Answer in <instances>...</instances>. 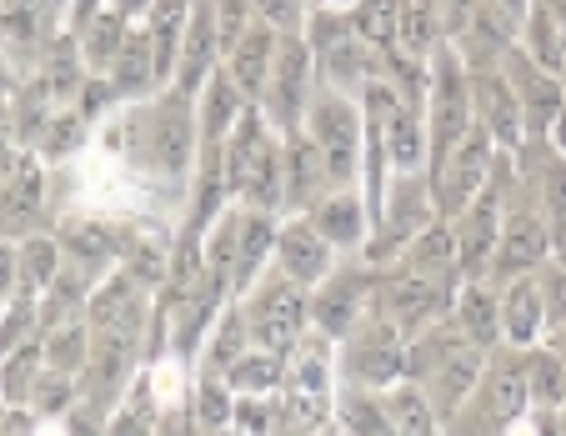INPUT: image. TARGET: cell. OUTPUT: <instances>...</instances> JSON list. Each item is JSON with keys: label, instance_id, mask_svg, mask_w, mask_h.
<instances>
[{"label": "cell", "instance_id": "cell-1", "mask_svg": "<svg viewBox=\"0 0 566 436\" xmlns=\"http://www.w3.org/2000/svg\"><path fill=\"white\" fill-rule=\"evenodd\" d=\"M486 356L492 352H481L457 321L441 316V321L421 326L417 336L407 341V382L427 396L431 412H437L441 426H447L451 416L471 402L481 372H486Z\"/></svg>", "mask_w": 566, "mask_h": 436}, {"label": "cell", "instance_id": "cell-2", "mask_svg": "<svg viewBox=\"0 0 566 436\" xmlns=\"http://www.w3.org/2000/svg\"><path fill=\"white\" fill-rule=\"evenodd\" d=\"M126 146L140 166L160 176H186L201 150V126H196V101L181 91H166L150 106H136L126 116Z\"/></svg>", "mask_w": 566, "mask_h": 436}, {"label": "cell", "instance_id": "cell-3", "mask_svg": "<svg viewBox=\"0 0 566 436\" xmlns=\"http://www.w3.org/2000/svg\"><path fill=\"white\" fill-rule=\"evenodd\" d=\"M221 146L235 201L251 206V211L281 216V131L261 116V106H247V116L235 121V131Z\"/></svg>", "mask_w": 566, "mask_h": 436}, {"label": "cell", "instance_id": "cell-4", "mask_svg": "<svg viewBox=\"0 0 566 436\" xmlns=\"http://www.w3.org/2000/svg\"><path fill=\"white\" fill-rule=\"evenodd\" d=\"M301 131H306V141L321 150L326 176H332L336 191H342V186H356V176H361V150H366L361 101L346 96V91H332V85H316Z\"/></svg>", "mask_w": 566, "mask_h": 436}, {"label": "cell", "instance_id": "cell-5", "mask_svg": "<svg viewBox=\"0 0 566 436\" xmlns=\"http://www.w3.org/2000/svg\"><path fill=\"white\" fill-rule=\"evenodd\" d=\"M241 311H247V326H251V341L261 352H276V356H291L306 341L311 331V291L296 287L291 277H281L276 267L247 291Z\"/></svg>", "mask_w": 566, "mask_h": 436}, {"label": "cell", "instance_id": "cell-6", "mask_svg": "<svg viewBox=\"0 0 566 436\" xmlns=\"http://www.w3.org/2000/svg\"><path fill=\"white\" fill-rule=\"evenodd\" d=\"M336 376L342 386H371V392L396 386L407 376V336L371 307L336 341Z\"/></svg>", "mask_w": 566, "mask_h": 436}, {"label": "cell", "instance_id": "cell-7", "mask_svg": "<svg viewBox=\"0 0 566 436\" xmlns=\"http://www.w3.org/2000/svg\"><path fill=\"white\" fill-rule=\"evenodd\" d=\"M316 55H311L306 35L301 31H286L276 41V61H271V75H266V91H261V116L271 121V126L281 131V136H291V131H301V121H306V106L311 96H316Z\"/></svg>", "mask_w": 566, "mask_h": 436}, {"label": "cell", "instance_id": "cell-8", "mask_svg": "<svg viewBox=\"0 0 566 436\" xmlns=\"http://www.w3.org/2000/svg\"><path fill=\"white\" fill-rule=\"evenodd\" d=\"M552 236H556L552 221H546L542 206L532 201V191L522 196V176H516V191L502 211V236H496V256H492L486 281L506 287V281H516V277H532L546 256H552Z\"/></svg>", "mask_w": 566, "mask_h": 436}, {"label": "cell", "instance_id": "cell-9", "mask_svg": "<svg viewBox=\"0 0 566 436\" xmlns=\"http://www.w3.org/2000/svg\"><path fill=\"white\" fill-rule=\"evenodd\" d=\"M376 271L381 267H371V261H336L326 281L311 287V331H321L326 341H342L371 311Z\"/></svg>", "mask_w": 566, "mask_h": 436}, {"label": "cell", "instance_id": "cell-10", "mask_svg": "<svg viewBox=\"0 0 566 436\" xmlns=\"http://www.w3.org/2000/svg\"><path fill=\"white\" fill-rule=\"evenodd\" d=\"M451 297H457L451 287H437V281L417 277L411 267L391 261V267L376 271V301H371V307L381 311V316L411 341L421 326H431V321L451 316Z\"/></svg>", "mask_w": 566, "mask_h": 436}, {"label": "cell", "instance_id": "cell-11", "mask_svg": "<svg viewBox=\"0 0 566 436\" xmlns=\"http://www.w3.org/2000/svg\"><path fill=\"white\" fill-rule=\"evenodd\" d=\"M496 71L506 75V85H512L516 106H522L526 141H546V136H552L556 111H562L566 81H562L556 71H546L542 61H532V55H526L522 45H506L502 61H496Z\"/></svg>", "mask_w": 566, "mask_h": 436}, {"label": "cell", "instance_id": "cell-12", "mask_svg": "<svg viewBox=\"0 0 566 436\" xmlns=\"http://www.w3.org/2000/svg\"><path fill=\"white\" fill-rule=\"evenodd\" d=\"M35 231H45V170L35 156H21L0 176V236L25 241Z\"/></svg>", "mask_w": 566, "mask_h": 436}, {"label": "cell", "instance_id": "cell-13", "mask_svg": "<svg viewBox=\"0 0 566 436\" xmlns=\"http://www.w3.org/2000/svg\"><path fill=\"white\" fill-rule=\"evenodd\" d=\"M271 267H276L281 277H291L296 287L311 291L316 281H326V271L336 267V246L316 231L311 216H286L281 231H276V261H271Z\"/></svg>", "mask_w": 566, "mask_h": 436}, {"label": "cell", "instance_id": "cell-14", "mask_svg": "<svg viewBox=\"0 0 566 436\" xmlns=\"http://www.w3.org/2000/svg\"><path fill=\"white\" fill-rule=\"evenodd\" d=\"M471 111H476V126H486V136L496 141V150H516L526 141L522 106L496 65H471Z\"/></svg>", "mask_w": 566, "mask_h": 436}, {"label": "cell", "instance_id": "cell-15", "mask_svg": "<svg viewBox=\"0 0 566 436\" xmlns=\"http://www.w3.org/2000/svg\"><path fill=\"white\" fill-rule=\"evenodd\" d=\"M326 191H336V186H332V176H326L321 150L306 141V131L281 136V211L306 216Z\"/></svg>", "mask_w": 566, "mask_h": 436}, {"label": "cell", "instance_id": "cell-16", "mask_svg": "<svg viewBox=\"0 0 566 436\" xmlns=\"http://www.w3.org/2000/svg\"><path fill=\"white\" fill-rule=\"evenodd\" d=\"M306 216L316 221V231L336 246V256H352V251H361V246H366L371 206H366V196L356 191V186H342V191H326L316 206H311Z\"/></svg>", "mask_w": 566, "mask_h": 436}, {"label": "cell", "instance_id": "cell-17", "mask_svg": "<svg viewBox=\"0 0 566 436\" xmlns=\"http://www.w3.org/2000/svg\"><path fill=\"white\" fill-rule=\"evenodd\" d=\"M451 321L476 341L481 352H496L502 346V287L486 277L461 281L457 297H451Z\"/></svg>", "mask_w": 566, "mask_h": 436}, {"label": "cell", "instance_id": "cell-18", "mask_svg": "<svg viewBox=\"0 0 566 436\" xmlns=\"http://www.w3.org/2000/svg\"><path fill=\"white\" fill-rule=\"evenodd\" d=\"M401 267H411L417 277H427V281H437V287H451L457 291L461 281H467V271H461V246H457V226L451 221H431L427 231L417 236V241L407 246V251L396 256Z\"/></svg>", "mask_w": 566, "mask_h": 436}, {"label": "cell", "instance_id": "cell-19", "mask_svg": "<svg viewBox=\"0 0 566 436\" xmlns=\"http://www.w3.org/2000/svg\"><path fill=\"white\" fill-rule=\"evenodd\" d=\"M276 41H281V31H271V25H261V21H251V31L241 35V41L231 45V51L221 55V71L235 81V91L256 106L261 101V91H266V75H271V61H276Z\"/></svg>", "mask_w": 566, "mask_h": 436}, {"label": "cell", "instance_id": "cell-20", "mask_svg": "<svg viewBox=\"0 0 566 436\" xmlns=\"http://www.w3.org/2000/svg\"><path fill=\"white\" fill-rule=\"evenodd\" d=\"M276 231H281V216L276 211H241V241H235V281L231 291L235 297H247L261 277L271 271L276 261Z\"/></svg>", "mask_w": 566, "mask_h": 436}, {"label": "cell", "instance_id": "cell-21", "mask_svg": "<svg viewBox=\"0 0 566 436\" xmlns=\"http://www.w3.org/2000/svg\"><path fill=\"white\" fill-rule=\"evenodd\" d=\"M546 307H542V291H536V277H516L502 287V346H542L546 341Z\"/></svg>", "mask_w": 566, "mask_h": 436}, {"label": "cell", "instance_id": "cell-22", "mask_svg": "<svg viewBox=\"0 0 566 436\" xmlns=\"http://www.w3.org/2000/svg\"><path fill=\"white\" fill-rule=\"evenodd\" d=\"M186 21H191V0H150V11H146V35H150V55H156V75H160V85H171V81H176V61H181Z\"/></svg>", "mask_w": 566, "mask_h": 436}, {"label": "cell", "instance_id": "cell-23", "mask_svg": "<svg viewBox=\"0 0 566 436\" xmlns=\"http://www.w3.org/2000/svg\"><path fill=\"white\" fill-rule=\"evenodd\" d=\"M106 81H111V91H116V101H140V96H150V91L160 85L146 25H130V35H126V45H120V55L111 61Z\"/></svg>", "mask_w": 566, "mask_h": 436}, {"label": "cell", "instance_id": "cell-24", "mask_svg": "<svg viewBox=\"0 0 566 436\" xmlns=\"http://www.w3.org/2000/svg\"><path fill=\"white\" fill-rule=\"evenodd\" d=\"M251 346H256V341H251L247 311H241V301H231V307L216 316L211 336H206V352H201V362H196V376H221V382H226V372H231V366L241 362Z\"/></svg>", "mask_w": 566, "mask_h": 436}, {"label": "cell", "instance_id": "cell-25", "mask_svg": "<svg viewBox=\"0 0 566 436\" xmlns=\"http://www.w3.org/2000/svg\"><path fill=\"white\" fill-rule=\"evenodd\" d=\"M251 101L235 91V81L226 71H216L211 81L196 91V126H201V141H226L235 131V121L247 116Z\"/></svg>", "mask_w": 566, "mask_h": 436}, {"label": "cell", "instance_id": "cell-26", "mask_svg": "<svg viewBox=\"0 0 566 436\" xmlns=\"http://www.w3.org/2000/svg\"><path fill=\"white\" fill-rule=\"evenodd\" d=\"M332 426L342 436H396L391 416H386V396L371 392V386H342L336 392Z\"/></svg>", "mask_w": 566, "mask_h": 436}, {"label": "cell", "instance_id": "cell-27", "mask_svg": "<svg viewBox=\"0 0 566 436\" xmlns=\"http://www.w3.org/2000/svg\"><path fill=\"white\" fill-rule=\"evenodd\" d=\"M81 81H91L81 41L75 35H55L41 51V85L51 91V101H71V96H81Z\"/></svg>", "mask_w": 566, "mask_h": 436}, {"label": "cell", "instance_id": "cell-28", "mask_svg": "<svg viewBox=\"0 0 566 436\" xmlns=\"http://www.w3.org/2000/svg\"><path fill=\"white\" fill-rule=\"evenodd\" d=\"M15 251H21V297L41 301L45 291H51V281L65 271L61 236L35 231V236H25V241H15Z\"/></svg>", "mask_w": 566, "mask_h": 436}, {"label": "cell", "instance_id": "cell-29", "mask_svg": "<svg viewBox=\"0 0 566 436\" xmlns=\"http://www.w3.org/2000/svg\"><path fill=\"white\" fill-rule=\"evenodd\" d=\"M526 396H532L536 412H556L566 402V356L552 341L526 346Z\"/></svg>", "mask_w": 566, "mask_h": 436}, {"label": "cell", "instance_id": "cell-30", "mask_svg": "<svg viewBox=\"0 0 566 436\" xmlns=\"http://www.w3.org/2000/svg\"><path fill=\"white\" fill-rule=\"evenodd\" d=\"M160 406H166V402L156 396V382H150V372H140V382L126 392V402L111 412L106 436H156Z\"/></svg>", "mask_w": 566, "mask_h": 436}, {"label": "cell", "instance_id": "cell-31", "mask_svg": "<svg viewBox=\"0 0 566 436\" xmlns=\"http://www.w3.org/2000/svg\"><path fill=\"white\" fill-rule=\"evenodd\" d=\"M381 396H386V416H391L396 436H441V416L431 412V402L407 382V376L396 386H386Z\"/></svg>", "mask_w": 566, "mask_h": 436}, {"label": "cell", "instance_id": "cell-32", "mask_svg": "<svg viewBox=\"0 0 566 436\" xmlns=\"http://www.w3.org/2000/svg\"><path fill=\"white\" fill-rule=\"evenodd\" d=\"M186 406H191V422L201 436L231 432V422H235V392L221 382V376H196Z\"/></svg>", "mask_w": 566, "mask_h": 436}, {"label": "cell", "instance_id": "cell-33", "mask_svg": "<svg viewBox=\"0 0 566 436\" xmlns=\"http://www.w3.org/2000/svg\"><path fill=\"white\" fill-rule=\"evenodd\" d=\"M226 386H231L235 396H276L281 386H286V356L251 346V352L226 372Z\"/></svg>", "mask_w": 566, "mask_h": 436}, {"label": "cell", "instance_id": "cell-34", "mask_svg": "<svg viewBox=\"0 0 566 436\" xmlns=\"http://www.w3.org/2000/svg\"><path fill=\"white\" fill-rule=\"evenodd\" d=\"M41 372H45L41 336L25 341L21 352L0 356V402H6V406H25V412H31V392H35V382H41Z\"/></svg>", "mask_w": 566, "mask_h": 436}, {"label": "cell", "instance_id": "cell-35", "mask_svg": "<svg viewBox=\"0 0 566 436\" xmlns=\"http://www.w3.org/2000/svg\"><path fill=\"white\" fill-rule=\"evenodd\" d=\"M41 352H45V366L51 372H71L81 376L86 372V356H91V321H65V326H51L41 331Z\"/></svg>", "mask_w": 566, "mask_h": 436}, {"label": "cell", "instance_id": "cell-36", "mask_svg": "<svg viewBox=\"0 0 566 436\" xmlns=\"http://www.w3.org/2000/svg\"><path fill=\"white\" fill-rule=\"evenodd\" d=\"M75 402H81V376L51 372V366H45L41 382H35V392H31V412L41 416V422H65Z\"/></svg>", "mask_w": 566, "mask_h": 436}, {"label": "cell", "instance_id": "cell-37", "mask_svg": "<svg viewBox=\"0 0 566 436\" xmlns=\"http://www.w3.org/2000/svg\"><path fill=\"white\" fill-rule=\"evenodd\" d=\"M41 336V307H35V297H15L6 301V311H0V356L21 352L25 341Z\"/></svg>", "mask_w": 566, "mask_h": 436}, {"label": "cell", "instance_id": "cell-38", "mask_svg": "<svg viewBox=\"0 0 566 436\" xmlns=\"http://www.w3.org/2000/svg\"><path fill=\"white\" fill-rule=\"evenodd\" d=\"M532 277H536V291H542L546 326H552V331H556V326H566V267L546 256V261L532 271ZM552 331H546V336H552Z\"/></svg>", "mask_w": 566, "mask_h": 436}, {"label": "cell", "instance_id": "cell-39", "mask_svg": "<svg viewBox=\"0 0 566 436\" xmlns=\"http://www.w3.org/2000/svg\"><path fill=\"white\" fill-rule=\"evenodd\" d=\"M251 15H256L261 25H271V31H301L306 25V0H251Z\"/></svg>", "mask_w": 566, "mask_h": 436}, {"label": "cell", "instance_id": "cell-40", "mask_svg": "<svg viewBox=\"0 0 566 436\" xmlns=\"http://www.w3.org/2000/svg\"><path fill=\"white\" fill-rule=\"evenodd\" d=\"M15 297H21V251H15V241L0 236V301Z\"/></svg>", "mask_w": 566, "mask_h": 436}, {"label": "cell", "instance_id": "cell-41", "mask_svg": "<svg viewBox=\"0 0 566 436\" xmlns=\"http://www.w3.org/2000/svg\"><path fill=\"white\" fill-rule=\"evenodd\" d=\"M106 6H111V11H120L126 21H140V15L150 11V0H106Z\"/></svg>", "mask_w": 566, "mask_h": 436}, {"label": "cell", "instance_id": "cell-42", "mask_svg": "<svg viewBox=\"0 0 566 436\" xmlns=\"http://www.w3.org/2000/svg\"><path fill=\"white\" fill-rule=\"evenodd\" d=\"M552 146L566 150V96H562V111H556V121H552Z\"/></svg>", "mask_w": 566, "mask_h": 436}, {"label": "cell", "instance_id": "cell-43", "mask_svg": "<svg viewBox=\"0 0 566 436\" xmlns=\"http://www.w3.org/2000/svg\"><path fill=\"white\" fill-rule=\"evenodd\" d=\"M552 261H562V267H566V231L552 236Z\"/></svg>", "mask_w": 566, "mask_h": 436}, {"label": "cell", "instance_id": "cell-44", "mask_svg": "<svg viewBox=\"0 0 566 436\" xmlns=\"http://www.w3.org/2000/svg\"><path fill=\"white\" fill-rule=\"evenodd\" d=\"M496 6H506V11H512L516 21H522V15H526V6H532V0H496Z\"/></svg>", "mask_w": 566, "mask_h": 436}, {"label": "cell", "instance_id": "cell-45", "mask_svg": "<svg viewBox=\"0 0 566 436\" xmlns=\"http://www.w3.org/2000/svg\"><path fill=\"white\" fill-rule=\"evenodd\" d=\"M546 341H552L556 352H562V356H566V326H556V331H552V336H546Z\"/></svg>", "mask_w": 566, "mask_h": 436}, {"label": "cell", "instance_id": "cell-46", "mask_svg": "<svg viewBox=\"0 0 566 436\" xmlns=\"http://www.w3.org/2000/svg\"><path fill=\"white\" fill-rule=\"evenodd\" d=\"M552 422H556V436H566V402L552 412Z\"/></svg>", "mask_w": 566, "mask_h": 436}, {"label": "cell", "instance_id": "cell-47", "mask_svg": "<svg viewBox=\"0 0 566 436\" xmlns=\"http://www.w3.org/2000/svg\"><path fill=\"white\" fill-rule=\"evenodd\" d=\"M311 436H342V432H336V426H321V432H311Z\"/></svg>", "mask_w": 566, "mask_h": 436}, {"label": "cell", "instance_id": "cell-48", "mask_svg": "<svg viewBox=\"0 0 566 436\" xmlns=\"http://www.w3.org/2000/svg\"><path fill=\"white\" fill-rule=\"evenodd\" d=\"M0 311H6V301H0Z\"/></svg>", "mask_w": 566, "mask_h": 436}, {"label": "cell", "instance_id": "cell-49", "mask_svg": "<svg viewBox=\"0 0 566 436\" xmlns=\"http://www.w3.org/2000/svg\"><path fill=\"white\" fill-rule=\"evenodd\" d=\"M0 6H6V0H0Z\"/></svg>", "mask_w": 566, "mask_h": 436}]
</instances>
